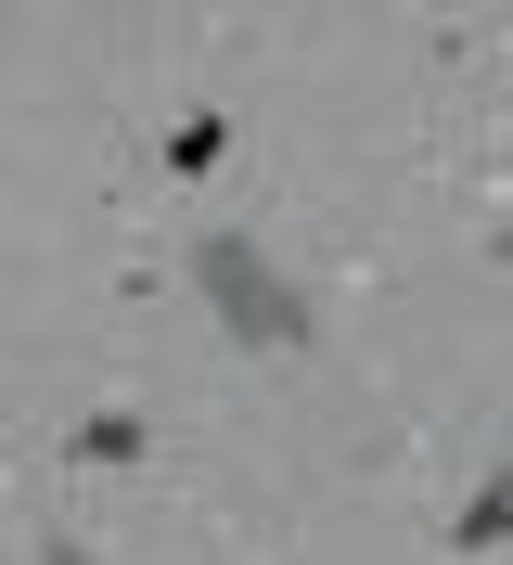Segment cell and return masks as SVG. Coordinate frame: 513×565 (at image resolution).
Returning a JSON list of instances; mask_svg holds the SVG:
<instances>
[{
    "label": "cell",
    "instance_id": "3",
    "mask_svg": "<svg viewBox=\"0 0 513 565\" xmlns=\"http://www.w3.org/2000/svg\"><path fill=\"white\" fill-rule=\"evenodd\" d=\"M77 462H141V424H116V412L77 424Z\"/></svg>",
    "mask_w": 513,
    "mask_h": 565
},
{
    "label": "cell",
    "instance_id": "2",
    "mask_svg": "<svg viewBox=\"0 0 513 565\" xmlns=\"http://www.w3.org/2000/svg\"><path fill=\"white\" fill-rule=\"evenodd\" d=\"M449 540H462V553H488V540H513V450H501V476H488V489L462 501V514H449Z\"/></svg>",
    "mask_w": 513,
    "mask_h": 565
},
{
    "label": "cell",
    "instance_id": "4",
    "mask_svg": "<svg viewBox=\"0 0 513 565\" xmlns=\"http://www.w3.org/2000/svg\"><path fill=\"white\" fill-rule=\"evenodd\" d=\"M39 565H103V553H77V540H39Z\"/></svg>",
    "mask_w": 513,
    "mask_h": 565
},
{
    "label": "cell",
    "instance_id": "5",
    "mask_svg": "<svg viewBox=\"0 0 513 565\" xmlns=\"http://www.w3.org/2000/svg\"><path fill=\"white\" fill-rule=\"evenodd\" d=\"M501 270H513V245H501Z\"/></svg>",
    "mask_w": 513,
    "mask_h": 565
},
{
    "label": "cell",
    "instance_id": "1",
    "mask_svg": "<svg viewBox=\"0 0 513 565\" xmlns=\"http://www.w3.org/2000/svg\"><path fill=\"white\" fill-rule=\"evenodd\" d=\"M193 282L205 309H218V334H244V348H308V296L282 257H257V232H193Z\"/></svg>",
    "mask_w": 513,
    "mask_h": 565
}]
</instances>
